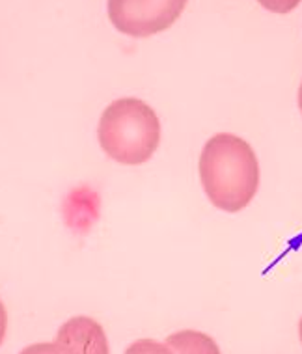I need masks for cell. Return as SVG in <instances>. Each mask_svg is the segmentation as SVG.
I'll use <instances>...</instances> for the list:
<instances>
[{"instance_id":"5b68a950","label":"cell","mask_w":302,"mask_h":354,"mask_svg":"<svg viewBox=\"0 0 302 354\" xmlns=\"http://www.w3.org/2000/svg\"><path fill=\"white\" fill-rule=\"evenodd\" d=\"M299 109L302 112V82H301V88H299Z\"/></svg>"},{"instance_id":"8992f818","label":"cell","mask_w":302,"mask_h":354,"mask_svg":"<svg viewBox=\"0 0 302 354\" xmlns=\"http://www.w3.org/2000/svg\"><path fill=\"white\" fill-rule=\"evenodd\" d=\"M299 334H301V342H302V319H301V324H299Z\"/></svg>"},{"instance_id":"7a4b0ae2","label":"cell","mask_w":302,"mask_h":354,"mask_svg":"<svg viewBox=\"0 0 302 354\" xmlns=\"http://www.w3.org/2000/svg\"><path fill=\"white\" fill-rule=\"evenodd\" d=\"M97 138L103 151L120 165H144L159 147V118L140 99H116L101 114Z\"/></svg>"},{"instance_id":"277c9868","label":"cell","mask_w":302,"mask_h":354,"mask_svg":"<svg viewBox=\"0 0 302 354\" xmlns=\"http://www.w3.org/2000/svg\"><path fill=\"white\" fill-rule=\"evenodd\" d=\"M50 351L56 353H108L106 337L99 323L88 317H75L64 324Z\"/></svg>"},{"instance_id":"6da1fadb","label":"cell","mask_w":302,"mask_h":354,"mask_svg":"<svg viewBox=\"0 0 302 354\" xmlns=\"http://www.w3.org/2000/svg\"><path fill=\"white\" fill-rule=\"evenodd\" d=\"M198 170L211 203L226 213L245 209L258 192V157L239 136L220 133L209 138L200 153Z\"/></svg>"},{"instance_id":"3957f363","label":"cell","mask_w":302,"mask_h":354,"mask_svg":"<svg viewBox=\"0 0 302 354\" xmlns=\"http://www.w3.org/2000/svg\"><path fill=\"white\" fill-rule=\"evenodd\" d=\"M185 6V0H112L106 8L117 32L148 37L170 28Z\"/></svg>"}]
</instances>
